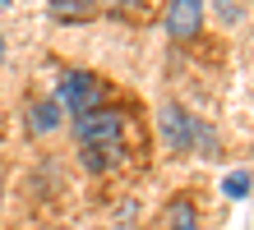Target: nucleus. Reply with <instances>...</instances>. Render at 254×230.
Returning a JSON list of instances; mask_svg holds the SVG:
<instances>
[{
    "mask_svg": "<svg viewBox=\"0 0 254 230\" xmlns=\"http://www.w3.org/2000/svg\"><path fill=\"white\" fill-rule=\"evenodd\" d=\"M51 19L56 23H83L88 19V0H51Z\"/></svg>",
    "mask_w": 254,
    "mask_h": 230,
    "instance_id": "nucleus-8",
    "label": "nucleus"
},
{
    "mask_svg": "<svg viewBox=\"0 0 254 230\" xmlns=\"http://www.w3.org/2000/svg\"><path fill=\"white\" fill-rule=\"evenodd\" d=\"M162 230H199V207H194V193H176L171 203H167Z\"/></svg>",
    "mask_w": 254,
    "mask_h": 230,
    "instance_id": "nucleus-6",
    "label": "nucleus"
},
{
    "mask_svg": "<svg viewBox=\"0 0 254 230\" xmlns=\"http://www.w3.org/2000/svg\"><path fill=\"white\" fill-rule=\"evenodd\" d=\"M0 60H5V37H0Z\"/></svg>",
    "mask_w": 254,
    "mask_h": 230,
    "instance_id": "nucleus-10",
    "label": "nucleus"
},
{
    "mask_svg": "<svg viewBox=\"0 0 254 230\" xmlns=\"http://www.w3.org/2000/svg\"><path fill=\"white\" fill-rule=\"evenodd\" d=\"M5 5H9V0H0V9H5Z\"/></svg>",
    "mask_w": 254,
    "mask_h": 230,
    "instance_id": "nucleus-11",
    "label": "nucleus"
},
{
    "mask_svg": "<svg viewBox=\"0 0 254 230\" xmlns=\"http://www.w3.org/2000/svg\"><path fill=\"white\" fill-rule=\"evenodd\" d=\"M79 161L88 175H121L129 171V143H107V147H79Z\"/></svg>",
    "mask_w": 254,
    "mask_h": 230,
    "instance_id": "nucleus-4",
    "label": "nucleus"
},
{
    "mask_svg": "<svg viewBox=\"0 0 254 230\" xmlns=\"http://www.w3.org/2000/svg\"><path fill=\"white\" fill-rule=\"evenodd\" d=\"M56 125H61V106H56V97H33L28 101V134H56Z\"/></svg>",
    "mask_w": 254,
    "mask_h": 230,
    "instance_id": "nucleus-7",
    "label": "nucleus"
},
{
    "mask_svg": "<svg viewBox=\"0 0 254 230\" xmlns=\"http://www.w3.org/2000/svg\"><path fill=\"white\" fill-rule=\"evenodd\" d=\"M139 111L134 106H97L88 115H74V143L79 147H107V143H134Z\"/></svg>",
    "mask_w": 254,
    "mask_h": 230,
    "instance_id": "nucleus-1",
    "label": "nucleus"
},
{
    "mask_svg": "<svg viewBox=\"0 0 254 230\" xmlns=\"http://www.w3.org/2000/svg\"><path fill=\"white\" fill-rule=\"evenodd\" d=\"M227 193H231V198H245V193H250V175H245V171L227 175Z\"/></svg>",
    "mask_w": 254,
    "mask_h": 230,
    "instance_id": "nucleus-9",
    "label": "nucleus"
},
{
    "mask_svg": "<svg viewBox=\"0 0 254 230\" xmlns=\"http://www.w3.org/2000/svg\"><path fill=\"white\" fill-rule=\"evenodd\" d=\"M203 28V0H171L167 5V33L171 42H194Z\"/></svg>",
    "mask_w": 254,
    "mask_h": 230,
    "instance_id": "nucleus-5",
    "label": "nucleus"
},
{
    "mask_svg": "<svg viewBox=\"0 0 254 230\" xmlns=\"http://www.w3.org/2000/svg\"><path fill=\"white\" fill-rule=\"evenodd\" d=\"M102 92H107V83H102L97 74L65 69L61 83H56V106L69 111V115H88V111H97V106H102Z\"/></svg>",
    "mask_w": 254,
    "mask_h": 230,
    "instance_id": "nucleus-2",
    "label": "nucleus"
},
{
    "mask_svg": "<svg viewBox=\"0 0 254 230\" xmlns=\"http://www.w3.org/2000/svg\"><path fill=\"white\" fill-rule=\"evenodd\" d=\"M162 138H167L171 152H190L194 138H199V120H194L185 106L167 101V106H162Z\"/></svg>",
    "mask_w": 254,
    "mask_h": 230,
    "instance_id": "nucleus-3",
    "label": "nucleus"
}]
</instances>
